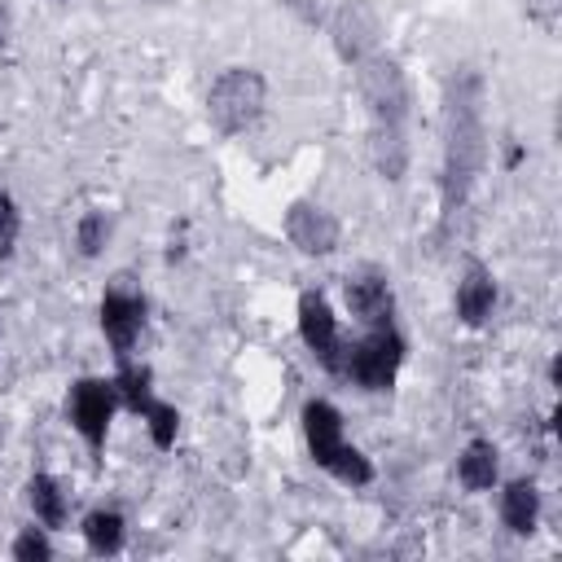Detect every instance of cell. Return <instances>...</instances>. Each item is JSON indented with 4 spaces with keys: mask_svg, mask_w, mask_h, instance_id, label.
<instances>
[{
    "mask_svg": "<svg viewBox=\"0 0 562 562\" xmlns=\"http://www.w3.org/2000/svg\"><path fill=\"white\" fill-rule=\"evenodd\" d=\"M487 171V79L479 66H452L439 97V224L474 198Z\"/></svg>",
    "mask_w": 562,
    "mask_h": 562,
    "instance_id": "6da1fadb",
    "label": "cell"
},
{
    "mask_svg": "<svg viewBox=\"0 0 562 562\" xmlns=\"http://www.w3.org/2000/svg\"><path fill=\"white\" fill-rule=\"evenodd\" d=\"M404 360H408V338L400 334V325H395V321L369 325V329H360L356 338H347L342 373H338V378H347L351 386H360V391H369V395H386V391L395 386Z\"/></svg>",
    "mask_w": 562,
    "mask_h": 562,
    "instance_id": "7a4b0ae2",
    "label": "cell"
},
{
    "mask_svg": "<svg viewBox=\"0 0 562 562\" xmlns=\"http://www.w3.org/2000/svg\"><path fill=\"white\" fill-rule=\"evenodd\" d=\"M268 110V79L255 66H224L206 88V123L220 136L250 132Z\"/></svg>",
    "mask_w": 562,
    "mask_h": 562,
    "instance_id": "3957f363",
    "label": "cell"
},
{
    "mask_svg": "<svg viewBox=\"0 0 562 562\" xmlns=\"http://www.w3.org/2000/svg\"><path fill=\"white\" fill-rule=\"evenodd\" d=\"M351 75H356V92H360V101L369 110V123H408L413 88H408V75L400 66V57L378 48L364 61H356Z\"/></svg>",
    "mask_w": 562,
    "mask_h": 562,
    "instance_id": "277c9868",
    "label": "cell"
},
{
    "mask_svg": "<svg viewBox=\"0 0 562 562\" xmlns=\"http://www.w3.org/2000/svg\"><path fill=\"white\" fill-rule=\"evenodd\" d=\"M321 31L329 35V48H334V57L347 70L356 61H364L369 53H378L382 48V35H386L382 13H378L373 0H334V9H329V18H325Z\"/></svg>",
    "mask_w": 562,
    "mask_h": 562,
    "instance_id": "5b68a950",
    "label": "cell"
},
{
    "mask_svg": "<svg viewBox=\"0 0 562 562\" xmlns=\"http://www.w3.org/2000/svg\"><path fill=\"white\" fill-rule=\"evenodd\" d=\"M119 413V391H114V378H101V373H88L79 378L70 391H66V417H70V430L83 439V448L92 457L105 452V439H110V422Z\"/></svg>",
    "mask_w": 562,
    "mask_h": 562,
    "instance_id": "8992f818",
    "label": "cell"
},
{
    "mask_svg": "<svg viewBox=\"0 0 562 562\" xmlns=\"http://www.w3.org/2000/svg\"><path fill=\"white\" fill-rule=\"evenodd\" d=\"M145 294L132 285V277H114L101 294V307H97V321H101V338L105 347L114 351V360H127L145 334Z\"/></svg>",
    "mask_w": 562,
    "mask_h": 562,
    "instance_id": "52a82bcc",
    "label": "cell"
},
{
    "mask_svg": "<svg viewBox=\"0 0 562 562\" xmlns=\"http://www.w3.org/2000/svg\"><path fill=\"white\" fill-rule=\"evenodd\" d=\"M294 321H299V338L303 347L312 351V360L325 369V373H342V351H347V334L338 329V316H334V303L321 294V290H303L299 303H294Z\"/></svg>",
    "mask_w": 562,
    "mask_h": 562,
    "instance_id": "ba28073f",
    "label": "cell"
},
{
    "mask_svg": "<svg viewBox=\"0 0 562 562\" xmlns=\"http://www.w3.org/2000/svg\"><path fill=\"white\" fill-rule=\"evenodd\" d=\"M281 233L307 259H325V255H334L342 246V220L316 198H294L285 206V215H281Z\"/></svg>",
    "mask_w": 562,
    "mask_h": 562,
    "instance_id": "9c48e42d",
    "label": "cell"
},
{
    "mask_svg": "<svg viewBox=\"0 0 562 562\" xmlns=\"http://www.w3.org/2000/svg\"><path fill=\"white\" fill-rule=\"evenodd\" d=\"M342 303H347V312L356 316L360 329L395 321V285H391V277H386L382 268H373V263L347 272V281H342Z\"/></svg>",
    "mask_w": 562,
    "mask_h": 562,
    "instance_id": "30bf717a",
    "label": "cell"
},
{
    "mask_svg": "<svg viewBox=\"0 0 562 562\" xmlns=\"http://www.w3.org/2000/svg\"><path fill=\"white\" fill-rule=\"evenodd\" d=\"M299 426H303V443H307V457L329 474V465L338 461V452L347 448V435H342V413L329 404V400H307L299 408Z\"/></svg>",
    "mask_w": 562,
    "mask_h": 562,
    "instance_id": "8fae6325",
    "label": "cell"
},
{
    "mask_svg": "<svg viewBox=\"0 0 562 562\" xmlns=\"http://www.w3.org/2000/svg\"><path fill=\"white\" fill-rule=\"evenodd\" d=\"M452 312L465 329H483L496 312V277L483 259H465L461 277H457V290H452Z\"/></svg>",
    "mask_w": 562,
    "mask_h": 562,
    "instance_id": "7c38bea8",
    "label": "cell"
},
{
    "mask_svg": "<svg viewBox=\"0 0 562 562\" xmlns=\"http://www.w3.org/2000/svg\"><path fill=\"white\" fill-rule=\"evenodd\" d=\"M369 162H373L378 180H386V184H404L408 162H413L408 123H369Z\"/></svg>",
    "mask_w": 562,
    "mask_h": 562,
    "instance_id": "4fadbf2b",
    "label": "cell"
},
{
    "mask_svg": "<svg viewBox=\"0 0 562 562\" xmlns=\"http://www.w3.org/2000/svg\"><path fill=\"white\" fill-rule=\"evenodd\" d=\"M496 514H501V527L509 536H531L540 527V487H536V479H509L501 487Z\"/></svg>",
    "mask_w": 562,
    "mask_h": 562,
    "instance_id": "5bb4252c",
    "label": "cell"
},
{
    "mask_svg": "<svg viewBox=\"0 0 562 562\" xmlns=\"http://www.w3.org/2000/svg\"><path fill=\"white\" fill-rule=\"evenodd\" d=\"M457 483L465 492H474V496L479 492H492L501 483V452H496L492 439H483V435L465 439V448L457 457Z\"/></svg>",
    "mask_w": 562,
    "mask_h": 562,
    "instance_id": "9a60e30c",
    "label": "cell"
},
{
    "mask_svg": "<svg viewBox=\"0 0 562 562\" xmlns=\"http://www.w3.org/2000/svg\"><path fill=\"white\" fill-rule=\"evenodd\" d=\"M26 505H31L35 522L48 527V531L66 527V518H70V501H66L61 479H57V474H44V470H35V474L26 479Z\"/></svg>",
    "mask_w": 562,
    "mask_h": 562,
    "instance_id": "2e32d148",
    "label": "cell"
},
{
    "mask_svg": "<svg viewBox=\"0 0 562 562\" xmlns=\"http://www.w3.org/2000/svg\"><path fill=\"white\" fill-rule=\"evenodd\" d=\"M79 536H83L88 553H97V558H114V553L123 549V540H127V518H123L114 505H97V509L83 514Z\"/></svg>",
    "mask_w": 562,
    "mask_h": 562,
    "instance_id": "e0dca14e",
    "label": "cell"
},
{
    "mask_svg": "<svg viewBox=\"0 0 562 562\" xmlns=\"http://www.w3.org/2000/svg\"><path fill=\"white\" fill-rule=\"evenodd\" d=\"M114 391H119V404L123 408H132L136 417H140V408L154 400V369L149 364H140V360H114Z\"/></svg>",
    "mask_w": 562,
    "mask_h": 562,
    "instance_id": "ac0fdd59",
    "label": "cell"
},
{
    "mask_svg": "<svg viewBox=\"0 0 562 562\" xmlns=\"http://www.w3.org/2000/svg\"><path fill=\"white\" fill-rule=\"evenodd\" d=\"M110 233H114V224H110L105 211H97V206L83 211L75 220V250H79V259H101L105 246H110Z\"/></svg>",
    "mask_w": 562,
    "mask_h": 562,
    "instance_id": "d6986e66",
    "label": "cell"
},
{
    "mask_svg": "<svg viewBox=\"0 0 562 562\" xmlns=\"http://www.w3.org/2000/svg\"><path fill=\"white\" fill-rule=\"evenodd\" d=\"M140 422H145V430H149V443L158 448V452H167L171 443H176V435H180V408L171 404V400H149L145 408H140Z\"/></svg>",
    "mask_w": 562,
    "mask_h": 562,
    "instance_id": "ffe728a7",
    "label": "cell"
},
{
    "mask_svg": "<svg viewBox=\"0 0 562 562\" xmlns=\"http://www.w3.org/2000/svg\"><path fill=\"white\" fill-rule=\"evenodd\" d=\"M9 553L18 562H48L53 558V540H48V527H22L9 544Z\"/></svg>",
    "mask_w": 562,
    "mask_h": 562,
    "instance_id": "44dd1931",
    "label": "cell"
},
{
    "mask_svg": "<svg viewBox=\"0 0 562 562\" xmlns=\"http://www.w3.org/2000/svg\"><path fill=\"white\" fill-rule=\"evenodd\" d=\"M18 233H22V211H18L13 193L0 189V263L13 259V250H18Z\"/></svg>",
    "mask_w": 562,
    "mask_h": 562,
    "instance_id": "7402d4cb",
    "label": "cell"
},
{
    "mask_svg": "<svg viewBox=\"0 0 562 562\" xmlns=\"http://www.w3.org/2000/svg\"><path fill=\"white\" fill-rule=\"evenodd\" d=\"M281 9H290L303 26H312V31H321L325 26V18H329V9H334V0H277Z\"/></svg>",
    "mask_w": 562,
    "mask_h": 562,
    "instance_id": "603a6c76",
    "label": "cell"
},
{
    "mask_svg": "<svg viewBox=\"0 0 562 562\" xmlns=\"http://www.w3.org/2000/svg\"><path fill=\"white\" fill-rule=\"evenodd\" d=\"M518 4H522V18H527L531 26H540L544 35H553V31H558L562 0H518Z\"/></svg>",
    "mask_w": 562,
    "mask_h": 562,
    "instance_id": "cb8c5ba5",
    "label": "cell"
},
{
    "mask_svg": "<svg viewBox=\"0 0 562 562\" xmlns=\"http://www.w3.org/2000/svg\"><path fill=\"white\" fill-rule=\"evenodd\" d=\"M13 40V13H9V0H0V48Z\"/></svg>",
    "mask_w": 562,
    "mask_h": 562,
    "instance_id": "d4e9b609",
    "label": "cell"
},
{
    "mask_svg": "<svg viewBox=\"0 0 562 562\" xmlns=\"http://www.w3.org/2000/svg\"><path fill=\"white\" fill-rule=\"evenodd\" d=\"M136 4H149V9H162V4H171V0H136Z\"/></svg>",
    "mask_w": 562,
    "mask_h": 562,
    "instance_id": "484cf974",
    "label": "cell"
},
{
    "mask_svg": "<svg viewBox=\"0 0 562 562\" xmlns=\"http://www.w3.org/2000/svg\"><path fill=\"white\" fill-rule=\"evenodd\" d=\"M53 4H70V0H53Z\"/></svg>",
    "mask_w": 562,
    "mask_h": 562,
    "instance_id": "4316f807",
    "label": "cell"
}]
</instances>
